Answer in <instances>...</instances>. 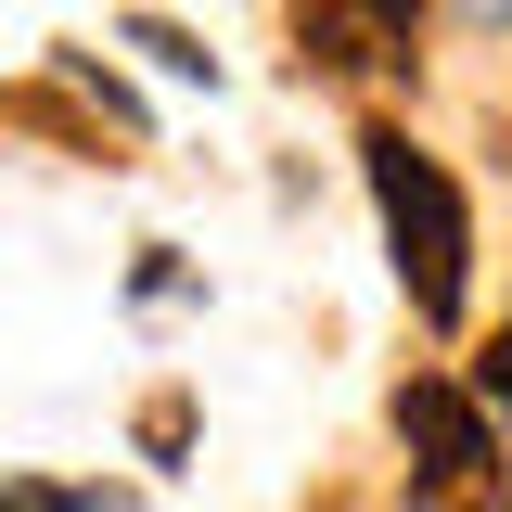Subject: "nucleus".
I'll return each instance as SVG.
<instances>
[{"mask_svg":"<svg viewBox=\"0 0 512 512\" xmlns=\"http://www.w3.org/2000/svg\"><path fill=\"white\" fill-rule=\"evenodd\" d=\"M359 180H372V218H384V256H397V295L410 320H461L474 308V218H461V180L436 154H410V128H359Z\"/></svg>","mask_w":512,"mask_h":512,"instance_id":"1","label":"nucleus"},{"mask_svg":"<svg viewBox=\"0 0 512 512\" xmlns=\"http://www.w3.org/2000/svg\"><path fill=\"white\" fill-rule=\"evenodd\" d=\"M397 448H410V500L423 512H512V474H500V436H487L474 384L410 372L397 384Z\"/></svg>","mask_w":512,"mask_h":512,"instance_id":"2","label":"nucleus"},{"mask_svg":"<svg viewBox=\"0 0 512 512\" xmlns=\"http://www.w3.org/2000/svg\"><path fill=\"white\" fill-rule=\"evenodd\" d=\"M423 0H295V77H410Z\"/></svg>","mask_w":512,"mask_h":512,"instance_id":"3","label":"nucleus"},{"mask_svg":"<svg viewBox=\"0 0 512 512\" xmlns=\"http://www.w3.org/2000/svg\"><path fill=\"white\" fill-rule=\"evenodd\" d=\"M0 128H52L64 154H103V167H116V154H141V128L116 116V103H90V90H77V77H39V90H0Z\"/></svg>","mask_w":512,"mask_h":512,"instance_id":"4","label":"nucleus"},{"mask_svg":"<svg viewBox=\"0 0 512 512\" xmlns=\"http://www.w3.org/2000/svg\"><path fill=\"white\" fill-rule=\"evenodd\" d=\"M128 52H154V64H167V77H218V64H205V52H192V39H180V26H154V13H141V26H128Z\"/></svg>","mask_w":512,"mask_h":512,"instance_id":"5","label":"nucleus"},{"mask_svg":"<svg viewBox=\"0 0 512 512\" xmlns=\"http://www.w3.org/2000/svg\"><path fill=\"white\" fill-rule=\"evenodd\" d=\"M141 448L180 461V448H192V397H141Z\"/></svg>","mask_w":512,"mask_h":512,"instance_id":"6","label":"nucleus"},{"mask_svg":"<svg viewBox=\"0 0 512 512\" xmlns=\"http://www.w3.org/2000/svg\"><path fill=\"white\" fill-rule=\"evenodd\" d=\"M0 512H116L103 487H0Z\"/></svg>","mask_w":512,"mask_h":512,"instance_id":"7","label":"nucleus"},{"mask_svg":"<svg viewBox=\"0 0 512 512\" xmlns=\"http://www.w3.org/2000/svg\"><path fill=\"white\" fill-rule=\"evenodd\" d=\"M474 397H487V410H500V423H512V320H500V333H487V359H474Z\"/></svg>","mask_w":512,"mask_h":512,"instance_id":"8","label":"nucleus"}]
</instances>
